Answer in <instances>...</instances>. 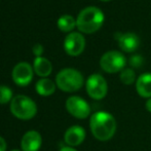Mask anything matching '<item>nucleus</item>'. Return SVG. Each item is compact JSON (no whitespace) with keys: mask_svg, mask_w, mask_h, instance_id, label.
Listing matches in <instances>:
<instances>
[{"mask_svg":"<svg viewBox=\"0 0 151 151\" xmlns=\"http://www.w3.org/2000/svg\"><path fill=\"white\" fill-rule=\"evenodd\" d=\"M90 129L96 139L101 142H106L115 135L117 122L115 117L109 112L98 111L91 116Z\"/></svg>","mask_w":151,"mask_h":151,"instance_id":"1","label":"nucleus"},{"mask_svg":"<svg viewBox=\"0 0 151 151\" xmlns=\"http://www.w3.org/2000/svg\"><path fill=\"white\" fill-rule=\"evenodd\" d=\"M104 14L96 6H88L79 12L76 19V27L82 33H95L104 23Z\"/></svg>","mask_w":151,"mask_h":151,"instance_id":"2","label":"nucleus"},{"mask_svg":"<svg viewBox=\"0 0 151 151\" xmlns=\"http://www.w3.org/2000/svg\"><path fill=\"white\" fill-rule=\"evenodd\" d=\"M83 76L78 70L73 68H65L61 70L56 77V84L61 91L66 93H73L82 88Z\"/></svg>","mask_w":151,"mask_h":151,"instance_id":"3","label":"nucleus"},{"mask_svg":"<svg viewBox=\"0 0 151 151\" xmlns=\"http://www.w3.org/2000/svg\"><path fill=\"white\" fill-rule=\"evenodd\" d=\"M10 111L19 119L29 120L37 113V105L31 98L19 95L10 102Z\"/></svg>","mask_w":151,"mask_h":151,"instance_id":"4","label":"nucleus"},{"mask_svg":"<svg viewBox=\"0 0 151 151\" xmlns=\"http://www.w3.org/2000/svg\"><path fill=\"white\" fill-rule=\"evenodd\" d=\"M127 64V59L122 52L117 50H109L100 59V66L107 73H116L122 71Z\"/></svg>","mask_w":151,"mask_h":151,"instance_id":"5","label":"nucleus"},{"mask_svg":"<svg viewBox=\"0 0 151 151\" xmlns=\"http://www.w3.org/2000/svg\"><path fill=\"white\" fill-rule=\"evenodd\" d=\"M86 93L93 100H102L108 93V84L101 74H91L86 82Z\"/></svg>","mask_w":151,"mask_h":151,"instance_id":"6","label":"nucleus"},{"mask_svg":"<svg viewBox=\"0 0 151 151\" xmlns=\"http://www.w3.org/2000/svg\"><path fill=\"white\" fill-rule=\"evenodd\" d=\"M67 111L78 119H86L91 115V106L88 102L78 96L69 97L66 101Z\"/></svg>","mask_w":151,"mask_h":151,"instance_id":"7","label":"nucleus"},{"mask_svg":"<svg viewBox=\"0 0 151 151\" xmlns=\"http://www.w3.org/2000/svg\"><path fill=\"white\" fill-rule=\"evenodd\" d=\"M84 47H86V39L81 33L71 32L66 36L64 41V48L69 56H79L84 50Z\"/></svg>","mask_w":151,"mask_h":151,"instance_id":"8","label":"nucleus"},{"mask_svg":"<svg viewBox=\"0 0 151 151\" xmlns=\"http://www.w3.org/2000/svg\"><path fill=\"white\" fill-rule=\"evenodd\" d=\"M12 80L20 86H26L32 81L33 78V68L27 62H21L17 64L12 69Z\"/></svg>","mask_w":151,"mask_h":151,"instance_id":"9","label":"nucleus"},{"mask_svg":"<svg viewBox=\"0 0 151 151\" xmlns=\"http://www.w3.org/2000/svg\"><path fill=\"white\" fill-rule=\"evenodd\" d=\"M115 39L118 42L119 47L125 52H135L140 45V38L133 32L115 33Z\"/></svg>","mask_w":151,"mask_h":151,"instance_id":"10","label":"nucleus"},{"mask_svg":"<svg viewBox=\"0 0 151 151\" xmlns=\"http://www.w3.org/2000/svg\"><path fill=\"white\" fill-rule=\"evenodd\" d=\"M86 139V129L80 125H72L66 131L64 141L70 147H75L82 143Z\"/></svg>","mask_w":151,"mask_h":151,"instance_id":"11","label":"nucleus"},{"mask_svg":"<svg viewBox=\"0 0 151 151\" xmlns=\"http://www.w3.org/2000/svg\"><path fill=\"white\" fill-rule=\"evenodd\" d=\"M41 136L36 131H29L23 136L21 148L23 151H38L41 147Z\"/></svg>","mask_w":151,"mask_h":151,"instance_id":"12","label":"nucleus"},{"mask_svg":"<svg viewBox=\"0 0 151 151\" xmlns=\"http://www.w3.org/2000/svg\"><path fill=\"white\" fill-rule=\"evenodd\" d=\"M136 90L140 97L150 99L151 98V73H143L136 81Z\"/></svg>","mask_w":151,"mask_h":151,"instance_id":"13","label":"nucleus"},{"mask_svg":"<svg viewBox=\"0 0 151 151\" xmlns=\"http://www.w3.org/2000/svg\"><path fill=\"white\" fill-rule=\"evenodd\" d=\"M33 70L35 71V73L40 77H46L48 76L52 71V63L45 58L42 57H37L34 60L33 64Z\"/></svg>","mask_w":151,"mask_h":151,"instance_id":"14","label":"nucleus"},{"mask_svg":"<svg viewBox=\"0 0 151 151\" xmlns=\"http://www.w3.org/2000/svg\"><path fill=\"white\" fill-rule=\"evenodd\" d=\"M35 88L38 95L48 97V96H52L56 91V83L48 78H41L36 82Z\"/></svg>","mask_w":151,"mask_h":151,"instance_id":"15","label":"nucleus"},{"mask_svg":"<svg viewBox=\"0 0 151 151\" xmlns=\"http://www.w3.org/2000/svg\"><path fill=\"white\" fill-rule=\"evenodd\" d=\"M58 27L63 32L73 31L76 27V20L70 14H64L58 20Z\"/></svg>","mask_w":151,"mask_h":151,"instance_id":"16","label":"nucleus"},{"mask_svg":"<svg viewBox=\"0 0 151 151\" xmlns=\"http://www.w3.org/2000/svg\"><path fill=\"white\" fill-rule=\"evenodd\" d=\"M119 78H120V81L122 82L123 84H125V86H131V84H133L135 81H137V80H136L135 72H134V70L131 69V68H124V69L120 72Z\"/></svg>","mask_w":151,"mask_h":151,"instance_id":"17","label":"nucleus"},{"mask_svg":"<svg viewBox=\"0 0 151 151\" xmlns=\"http://www.w3.org/2000/svg\"><path fill=\"white\" fill-rule=\"evenodd\" d=\"M12 91L8 86H0V104H6L8 102H12Z\"/></svg>","mask_w":151,"mask_h":151,"instance_id":"18","label":"nucleus"},{"mask_svg":"<svg viewBox=\"0 0 151 151\" xmlns=\"http://www.w3.org/2000/svg\"><path fill=\"white\" fill-rule=\"evenodd\" d=\"M144 64V59L141 55H134V56L131 57L129 59V65L134 68H140L141 66H143Z\"/></svg>","mask_w":151,"mask_h":151,"instance_id":"19","label":"nucleus"},{"mask_svg":"<svg viewBox=\"0 0 151 151\" xmlns=\"http://www.w3.org/2000/svg\"><path fill=\"white\" fill-rule=\"evenodd\" d=\"M32 52H33V54L36 56V58H37V57H41L42 52H43V46L39 43L35 44V45L33 46V48H32Z\"/></svg>","mask_w":151,"mask_h":151,"instance_id":"20","label":"nucleus"},{"mask_svg":"<svg viewBox=\"0 0 151 151\" xmlns=\"http://www.w3.org/2000/svg\"><path fill=\"white\" fill-rule=\"evenodd\" d=\"M6 147H7V145H6L5 140L2 137H0V151H6Z\"/></svg>","mask_w":151,"mask_h":151,"instance_id":"21","label":"nucleus"},{"mask_svg":"<svg viewBox=\"0 0 151 151\" xmlns=\"http://www.w3.org/2000/svg\"><path fill=\"white\" fill-rule=\"evenodd\" d=\"M145 108L148 112L151 113V98L150 99H147V101H146V103H145Z\"/></svg>","mask_w":151,"mask_h":151,"instance_id":"22","label":"nucleus"},{"mask_svg":"<svg viewBox=\"0 0 151 151\" xmlns=\"http://www.w3.org/2000/svg\"><path fill=\"white\" fill-rule=\"evenodd\" d=\"M60 151H77V150L74 149L73 147H70V146H67V147H63Z\"/></svg>","mask_w":151,"mask_h":151,"instance_id":"23","label":"nucleus"},{"mask_svg":"<svg viewBox=\"0 0 151 151\" xmlns=\"http://www.w3.org/2000/svg\"><path fill=\"white\" fill-rule=\"evenodd\" d=\"M101 1H110V0H101Z\"/></svg>","mask_w":151,"mask_h":151,"instance_id":"24","label":"nucleus"},{"mask_svg":"<svg viewBox=\"0 0 151 151\" xmlns=\"http://www.w3.org/2000/svg\"><path fill=\"white\" fill-rule=\"evenodd\" d=\"M12 151H20V150H17V149H14V150H12Z\"/></svg>","mask_w":151,"mask_h":151,"instance_id":"25","label":"nucleus"}]
</instances>
